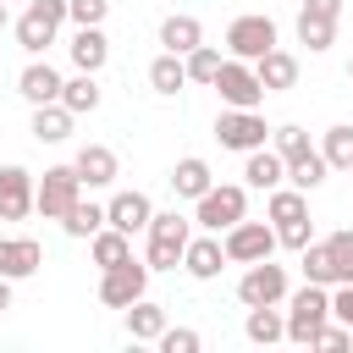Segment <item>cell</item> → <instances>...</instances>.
<instances>
[{"instance_id":"15","label":"cell","mask_w":353,"mask_h":353,"mask_svg":"<svg viewBox=\"0 0 353 353\" xmlns=\"http://www.w3.org/2000/svg\"><path fill=\"white\" fill-rule=\"evenodd\" d=\"M39 265H44V248H39L33 237H0V276H6V281L33 276Z\"/></svg>"},{"instance_id":"19","label":"cell","mask_w":353,"mask_h":353,"mask_svg":"<svg viewBox=\"0 0 353 353\" xmlns=\"http://www.w3.org/2000/svg\"><path fill=\"white\" fill-rule=\"evenodd\" d=\"M254 77L265 83V94H281V88L298 83V61H292L287 50H265V55L254 61Z\"/></svg>"},{"instance_id":"5","label":"cell","mask_w":353,"mask_h":353,"mask_svg":"<svg viewBox=\"0 0 353 353\" xmlns=\"http://www.w3.org/2000/svg\"><path fill=\"white\" fill-rule=\"evenodd\" d=\"M232 110H259V99H265V83L254 77V61H221V72H215V83H210Z\"/></svg>"},{"instance_id":"41","label":"cell","mask_w":353,"mask_h":353,"mask_svg":"<svg viewBox=\"0 0 353 353\" xmlns=\"http://www.w3.org/2000/svg\"><path fill=\"white\" fill-rule=\"evenodd\" d=\"M314 347H325V353H336V347H353V331H347V325H320Z\"/></svg>"},{"instance_id":"32","label":"cell","mask_w":353,"mask_h":353,"mask_svg":"<svg viewBox=\"0 0 353 353\" xmlns=\"http://www.w3.org/2000/svg\"><path fill=\"white\" fill-rule=\"evenodd\" d=\"M298 259H303V281L336 287V265H331V248H325V243H309V248H298Z\"/></svg>"},{"instance_id":"8","label":"cell","mask_w":353,"mask_h":353,"mask_svg":"<svg viewBox=\"0 0 353 353\" xmlns=\"http://www.w3.org/2000/svg\"><path fill=\"white\" fill-rule=\"evenodd\" d=\"M215 138H221V149H237V154H248V149H259L265 138H270V127H265V116L259 110H221L215 116Z\"/></svg>"},{"instance_id":"42","label":"cell","mask_w":353,"mask_h":353,"mask_svg":"<svg viewBox=\"0 0 353 353\" xmlns=\"http://www.w3.org/2000/svg\"><path fill=\"white\" fill-rule=\"evenodd\" d=\"M331 314H336V320L353 331V281H342V287L331 292Z\"/></svg>"},{"instance_id":"9","label":"cell","mask_w":353,"mask_h":353,"mask_svg":"<svg viewBox=\"0 0 353 353\" xmlns=\"http://www.w3.org/2000/svg\"><path fill=\"white\" fill-rule=\"evenodd\" d=\"M143 292H149V265H138V259H121L99 276V303H110V309H127Z\"/></svg>"},{"instance_id":"34","label":"cell","mask_w":353,"mask_h":353,"mask_svg":"<svg viewBox=\"0 0 353 353\" xmlns=\"http://www.w3.org/2000/svg\"><path fill=\"white\" fill-rule=\"evenodd\" d=\"M320 154H325V165H331V171H353V127H347V121H342V127H331Z\"/></svg>"},{"instance_id":"46","label":"cell","mask_w":353,"mask_h":353,"mask_svg":"<svg viewBox=\"0 0 353 353\" xmlns=\"http://www.w3.org/2000/svg\"><path fill=\"white\" fill-rule=\"evenodd\" d=\"M347 176H353V171H347Z\"/></svg>"},{"instance_id":"30","label":"cell","mask_w":353,"mask_h":353,"mask_svg":"<svg viewBox=\"0 0 353 353\" xmlns=\"http://www.w3.org/2000/svg\"><path fill=\"white\" fill-rule=\"evenodd\" d=\"M61 226H66V237H94V232L105 226V204H94V199H77V204L61 215Z\"/></svg>"},{"instance_id":"4","label":"cell","mask_w":353,"mask_h":353,"mask_svg":"<svg viewBox=\"0 0 353 353\" xmlns=\"http://www.w3.org/2000/svg\"><path fill=\"white\" fill-rule=\"evenodd\" d=\"M61 22H66V0H33V6L22 11V22H17V44H22L28 55H44V50L55 44Z\"/></svg>"},{"instance_id":"33","label":"cell","mask_w":353,"mask_h":353,"mask_svg":"<svg viewBox=\"0 0 353 353\" xmlns=\"http://www.w3.org/2000/svg\"><path fill=\"white\" fill-rule=\"evenodd\" d=\"M182 66H188V83H215V72H221V50H215V44H193V50L182 55Z\"/></svg>"},{"instance_id":"35","label":"cell","mask_w":353,"mask_h":353,"mask_svg":"<svg viewBox=\"0 0 353 353\" xmlns=\"http://www.w3.org/2000/svg\"><path fill=\"white\" fill-rule=\"evenodd\" d=\"M298 215H309V199L298 188H270V221L281 226V221H298Z\"/></svg>"},{"instance_id":"21","label":"cell","mask_w":353,"mask_h":353,"mask_svg":"<svg viewBox=\"0 0 353 353\" xmlns=\"http://www.w3.org/2000/svg\"><path fill=\"white\" fill-rule=\"evenodd\" d=\"M105 61H110V39L99 28H77L72 33V66L77 72H99Z\"/></svg>"},{"instance_id":"10","label":"cell","mask_w":353,"mask_h":353,"mask_svg":"<svg viewBox=\"0 0 353 353\" xmlns=\"http://www.w3.org/2000/svg\"><path fill=\"white\" fill-rule=\"evenodd\" d=\"M226 50H232L237 61H259L265 50H276V22H270V17H259V11L237 17V22L226 28Z\"/></svg>"},{"instance_id":"17","label":"cell","mask_w":353,"mask_h":353,"mask_svg":"<svg viewBox=\"0 0 353 353\" xmlns=\"http://www.w3.org/2000/svg\"><path fill=\"white\" fill-rule=\"evenodd\" d=\"M72 171L83 176V188H110V182H116V149H105V143H83L77 160H72Z\"/></svg>"},{"instance_id":"6","label":"cell","mask_w":353,"mask_h":353,"mask_svg":"<svg viewBox=\"0 0 353 353\" xmlns=\"http://www.w3.org/2000/svg\"><path fill=\"white\" fill-rule=\"evenodd\" d=\"M193 204H199V215H193V221H199L204 232H226V226H237V221H243L248 193H243L237 182H215V188H210V193H199Z\"/></svg>"},{"instance_id":"12","label":"cell","mask_w":353,"mask_h":353,"mask_svg":"<svg viewBox=\"0 0 353 353\" xmlns=\"http://www.w3.org/2000/svg\"><path fill=\"white\" fill-rule=\"evenodd\" d=\"M336 17H342V0H303V11H298V44L331 50L336 44Z\"/></svg>"},{"instance_id":"39","label":"cell","mask_w":353,"mask_h":353,"mask_svg":"<svg viewBox=\"0 0 353 353\" xmlns=\"http://www.w3.org/2000/svg\"><path fill=\"white\" fill-rule=\"evenodd\" d=\"M105 11H110V0H66V17H72L77 28H99Z\"/></svg>"},{"instance_id":"27","label":"cell","mask_w":353,"mask_h":353,"mask_svg":"<svg viewBox=\"0 0 353 353\" xmlns=\"http://www.w3.org/2000/svg\"><path fill=\"white\" fill-rule=\"evenodd\" d=\"M61 105H66L72 116H88V110H99V83H94V72H77L72 83H61Z\"/></svg>"},{"instance_id":"2","label":"cell","mask_w":353,"mask_h":353,"mask_svg":"<svg viewBox=\"0 0 353 353\" xmlns=\"http://www.w3.org/2000/svg\"><path fill=\"white\" fill-rule=\"evenodd\" d=\"M77 199H83V176H77L72 165H50V171L33 182V210H39L44 221H61Z\"/></svg>"},{"instance_id":"36","label":"cell","mask_w":353,"mask_h":353,"mask_svg":"<svg viewBox=\"0 0 353 353\" xmlns=\"http://www.w3.org/2000/svg\"><path fill=\"white\" fill-rule=\"evenodd\" d=\"M325 248H331L336 281H353V232H331V237H325Z\"/></svg>"},{"instance_id":"26","label":"cell","mask_w":353,"mask_h":353,"mask_svg":"<svg viewBox=\"0 0 353 353\" xmlns=\"http://www.w3.org/2000/svg\"><path fill=\"white\" fill-rule=\"evenodd\" d=\"M127 331H132V342H154V336L165 331V309H160V303H149V298L127 303Z\"/></svg>"},{"instance_id":"14","label":"cell","mask_w":353,"mask_h":353,"mask_svg":"<svg viewBox=\"0 0 353 353\" xmlns=\"http://www.w3.org/2000/svg\"><path fill=\"white\" fill-rule=\"evenodd\" d=\"M149 215H154V204H149V193H138V188H132V193H116V199L105 204V226H116V232H127V237L143 232Z\"/></svg>"},{"instance_id":"23","label":"cell","mask_w":353,"mask_h":353,"mask_svg":"<svg viewBox=\"0 0 353 353\" xmlns=\"http://www.w3.org/2000/svg\"><path fill=\"white\" fill-rule=\"evenodd\" d=\"M210 188H215V176H210V165H204L199 154H188V160L171 165V193H176V199H199V193H210Z\"/></svg>"},{"instance_id":"37","label":"cell","mask_w":353,"mask_h":353,"mask_svg":"<svg viewBox=\"0 0 353 353\" xmlns=\"http://www.w3.org/2000/svg\"><path fill=\"white\" fill-rule=\"evenodd\" d=\"M270 138H276V154H281V160H298V154H309V132H303V127H292V121H287V127H276Z\"/></svg>"},{"instance_id":"18","label":"cell","mask_w":353,"mask_h":353,"mask_svg":"<svg viewBox=\"0 0 353 353\" xmlns=\"http://www.w3.org/2000/svg\"><path fill=\"white\" fill-rule=\"evenodd\" d=\"M221 265H226V248H221L215 237H188V248H182V270H188L193 281H215Z\"/></svg>"},{"instance_id":"31","label":"cell","mask_w":353,"mask_h":353,"mask_svg":"<svg viewBox=\"0 0 353 353\" xmlns=\"http://www.w3.org/2000/svg\"><path fill=\"white\" fill-rule=\"evenodd\" d=\"M243 331H248V342H281L287 336V320L276 314V303H259V309H248Z\"/></svg>"},{"instance_id":"38","label":"cell","mask_w":353,"mask_h":353,"mask_svg":"<svg viewBox=\"0 0 353 353\" xmlns=\"http://www.w3.org/2000/svg\"><path fill=\"white\" fill-rule=\"evenodd\" d=\"M154 342H160L165 353H199V347H204V336H199V331H188V325H165Z\"/></svg>"},{"instance_id":"13","label":"cell","mask_w":353,"mask_h":353,"mask_svg":"<svg viewBox=\"0 0 353 353\" xmlns=\"http://www.w3.org/2000/svg\"><path fill=\"white\" fill-rule=\"evenodd\" d=\"M33 210V171L0 165V221H22Z\"/></svg>"},{"instance_id":"16","label":"cell","mask_w":353,"mask_h":353,"mask_svg":"<svg viewBox=\"0 0 353 353\" xmlns=\"http://www.w3.org/2000/svg\"><path fill=\"white\" fill-rule=\"evenodd\" d=\"M17 94H22L28 105H50V99H61V72H55L50 61H28L22 77H17Z\"/></svg>"},{"instance_id":"40","label":"cell","mask_w":353,"mask_h":353,"mask_svg":"<svg viewBox=\"0 0 353 353\" xmlns=\"http://www.w3.org/2000/svg\"><path fill=\"white\" fill-rule=\"evenodd\" d=\"M276 243H287V248H309V243H314V232H309V215H298V221H281V226H276Z\"/></svg>"},{"instance_id":"45","label":"cell","mask_w":353,"mask_h":353,"mask_svg":"<svg viewBox=\"0 0 353 353\" xmlns=\"http://www.w3.org/2000/svg\"><path fill=\"white\" fill-rule=\"evenodd\" d=\"M347 77H353V61H347Z\"/></svg>"},{"instance_id":"28","label":"cell","mask_w":353,"mask_h":353,"mask_svg":"<svg viewBox=\"0 0 353 353\" xmlns=\"http://www.w3.org/2000/svg\"><path fill=\"white\" fill-rule=\"evenodd\" d=\"M325 171H331V165H325V154H320V149H309V154L287 160V182H292L298 193H314V188L325 182Z\"/></svg>"},{"instance_id":"25","label":"cell","mask_w":353,"mask_h":353,"mask_svg":"<svg viewBox=\"0 0 353 353\" xmlns=\"http://www.w3.org/2000/svg\"><path fill=\"white\" fill-rule=\"evenodd\" d=\"M160 44H165L171 55H188L193 44H204V28H199V17H165V22H160Z\"/></svg>"},{"instance_id":"20","label":"cell","mask_w":353,"mask_h":353,"mask_svg":"<svg viewBox=\"0 0 353 353\" xmlns=\"http://www.w3.org/2000/svg\"><path fill=\"white\" fill-rule=\"evenodd\" d=\"M243 176H248V188H265V193H270V188H281V182H287V160H281L276 149H265V143H259V149H248Z\"/></svg>"},{"instance_id":"44","label":"cell","mask_w":353,"mask_h":353,"mask_svg":"<svg viewBox=\"0 0 353 353\" xmlns=\"http://www.w3.org/2000/svg\"><path fill=\"white\" fill-rule=\"evenodd\" d=\"M6 22H11V17H6V0H0V28H6Z\"/></svg>"},{"instance_id":"1","label":"cell","mask_w":353,"mask_h":353,"mask_svg":"<svg viewBox=\"0 0 353 353\" xmlns=\"http://www.w3.org/2000/svg\"><path fill=\"white\" fill-rule=\"evenodd\" d=\"M149 270H176L182 265V248H188V215H176V210H160V215H149Z\"/></svg>"},{"instance_id":"29","label":"cell","mask_w":353,"mask_h":353,"mask_svg":"<svg viewBox=\"0 0 353 353\" xmlns=\"http://www.w3.org/2000/svg\"><path fill=\"white\" fill-rule=\"evenodd\" d=\"M182 83H188L182 55H171V50H165V55H154V61H149V88H154V94H176Z\"/></svg>"},{"instance_id":"24","label":"cell","mask_w":353,"mask_h":353,"mask_svg":"<svg viewBox=\"0 0 353 353\" xmlns=\"http://www.w3.org/2000/svg\"><path fill=\"white\" fill-rule=\"evenodd\" d=\"M88 248H94V265H99V270H110V265L132 259V237H127V232H116V226H99V232L88 237Z\"/></svg>"},{"instance_id":"11","label":"cell","mask_w":353,"mask_h":353,"mask_svg":"<svg viewBox=\"0 0 353 353\" xmlns=\"http://www.w3.org/2000/svg\"><path fill=\"white\" fill-rule=\"evenodd\" d=\"M237 298H243L248 309H259V303H281V298H287V270L270 265V259H254V265L243 270V281H237Z\"/></svg>"},{"instance_id":"7","label":"cell","mask_w":353,"mask_h":353,"mask_svg":"<svg viewBox=\"0 0 353 353\" xmlns=\"http://www.w3.org/2000/svg\"><path fill=\"white\" fill-rule=\"evenodd\" d=\"M221 248H226V259H237V265L270 259V254H276V226H265V221H248V215H243L237 226H226Z\"/></svg>"},{"instance_id":"22","label":"cell","mask_w":353,"mask_h":353,"mask_svg":"<svg viewBox=\"0 0 353 353\" xmlns=\"http://www.w3.org/2000/svg\"><path fill=\"white\" fill-rule=\"evenodd\" d=\"M33 138H39V143H66V138H72V110H66L61 99L33 105Z\"/></svg>"},{"instance_id":"43","label":"cell","mask_w":353,"mask_h":353,"mask_svg":"<svg viewBox=\"0 0 353 353\" xmlns=\"http://www.w3.org/2000/svg\"><path fill=\"white\" fill-rule=\"evenodd\" d=\"M0 309H11V281L0 276Z\"/></svg>"},{"instance_id":"3","label":"cell","mask_w":353,"mask_h":353,"mask_svg":"<svg viewBox=\"0 0 353 353\" xmlns=\"http://www.w3.org/2000/svg\"><path fill=\"white\" fill-rule=\"evenodd\" d=\"M331 320V292L320 281H303V292H292V314H287V336L292 342H309L320 336V325Z\"/></svg>"}]
</instances>
